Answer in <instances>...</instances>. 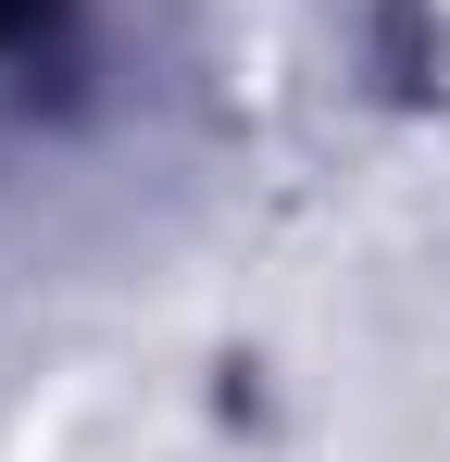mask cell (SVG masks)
Instances as JSON below:
<instances>
[{
	"label": "cell",
	"mask_w": 450,
	"mask_h": 462,
	"mask_svg": "<svg viewBox=\"0 0 450 462\" xmlns=\"http://www.w3.org/2000/svg\"><path fill=\"white\" fill-rule=\"evenodd\" d=\"M63 25V0H0V51H25V38H51Z\"/></svg>",
	"instance_id": "obj_1"
}]
</instances>
